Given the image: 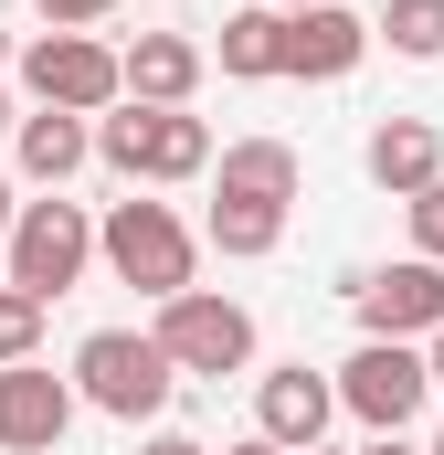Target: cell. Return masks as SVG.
Wrapping results in <instances>:
<instances>
[{"mask_svg":"<svg viewBox=\"0 0 444 455\" xmlns=\"http://www.w3.org/2000/svg\"><path fill=\"white\" fill-rule=\"evenodd\" d=\"M96 159L116 180H202L212 170V127L191 107H127L116 96V116H96Z\"/></svg>","mask_w":444,"mask_h":455,"instance_id":"cell-1","label":"cell"},{"mask_svg":"<svg viewBox=\"0 0 444 455\" xmlns=\"http://www.w3.org/2000/svg\"><path fill=\"white\" fill-rule=\"evenodd\" d=\"M96 254L116 265V286H138V297H180L191 265H202V243H191V223L170 202H116L96 223Z\"/></svg>","mask_w":444,"mask_h":455,"instance_id":"cell-2","label":"cell"},{"mask_svg":"<svg viewBox=\"0 0 444 455\" xmlns=\"http://www.w3.org/2000/svg\"><path fill=\"white\" fill-rule=\"evenodd\" d=\"M170 392H180V371L159 360L148 329H96V339L75 349V403H96V413H116V424H148Z\"/></svg>","mask_w":444,"mask_h":455,"instance_id":"cell-3","label":"cell"},{"mask_svg":"<svg viewBox=\"0 0 444 455\" xmlns=\"http://www.w3.org/2000/svg\"><path fill=\"white\" fill-rule=\"evenodd\" d=\"M85 265H96V223H85V202L43 191V202H21V212H11V286H21V297H43V307H53Z\"/></svg>","mask_w":444,"mask_h":455,"instance_id":"cell-4","label":"cell"},{"mask_svg":"<svg viewBox=\"0 0 444 455\" xmlns=\"http://www.w3.org/2000/svg\"><path fill=\"white\" fill-rule=\"evenodd\" d=\"M159 360L170 371H202V381H222V371H243L254 360V307H233V297H212V286H180V297H159Z\"/></svg>","mask_w":444,"mask_h":455,"instance_id":"cell-5","label":"cell"},{"mask_svg":"<svg viewBox=\"0 0 444 455\" xmlns=\"http://www.w3.org/2000/svg\"><path fill=\"white\" fill-rule=\"evenodd\" d=\"M338 413H360L370 435H413V413L434 403V381H424V349L413 339H360L349 360H338Z\"/></svg>","mask_w":444,"mask_h":455,"instance_id":"cell-6","label":"cell"},{"mask_svg":"<svg viewBox=\"0 0 444 455\" xmlns=\"http://www.w3.org/2000/svg\"><path fill=\"white\" fill-rule=\"evenodd\" d=\"M21 96L32 107H64V116H107L116 107V53L96 32H43L21 53Z\"/></svg>","mask_w":444,"mask_h":455,"instance_id":"cell-7","label":"cell"},{"mask_svg":"<svg viewBox=\"0 0 444 455\" xmlns=\"http://www.w3.org/2000/svg\"><path fill=\"white\" fill-rule=\"evenodd\" d=\"M349 307H360V329L370 339H434L444 329V265H370V275H349Z\"/></svg>","mask_w":444,"mask_h":455,"instance_id":"cell-8","label":"cell"},{"mask_svg":"<svg viewBox=\"0 0 444 455\" xmlns=\"http://www.w3.org/2000/svg\"><path fill=\"white\" fill-rule=\"evenodd\" d=\"M64 424H75V381L43 360H11L0 371V455H53Z\"/></svg>","mask_w":444,"mask_h":455,"instance_id":"cell-9","label":"cell"},{"mask_svg":"<svg viewBox=\"0 0 444 455\" xmlns=\"http://www.w3.org/2000/svg\"><path fill=\"white\" fill-rule=\"evenodd\" d=\"M329 413H338V392L307 371V360H286V371H265V381H254V435H265V445H286V455L318 445V435H329Z\"/></svg>","mask_w":444,"mask_h":455,"instance_id":"cell-10","label":"cell"},{"mask_svg":"<svg viewBox=\"0 0 444 455\" xmlns=\"http://www.w3.org/2000/svg\"><path fill=\"white\" fill-rule=\"evenodd\" d=\"M360 53H370V21H360V11H338V0L286 11V75H297V85H338Z\"/></svg>","mask_w":444,"mask_h":455,"instance_id":"cell-11","label":"cell"},{"mask_svg":"<svg viewBox=\"0 0 444 455\" xmlns=\"http://www.w3.org/2000/svg\"><path fill=\"white\" fill-rule=\"evenodd\" d=\"M202 43L191 32H138L127 53H116V96L127 107H191V85H202Z\"/></svg>","mask_w":444,"mask_h":455,"instance_id":"cell-12","label":"cell"},{"mask_svg":"<svg viewBox=\"0 0 444 455\" xmlns=\"http://www.w3.org/2000/svg\"><path fill=\"white\" fill-rule=\"evenodd\" d=\"M85 159H96V127H85V116H64V107L11 116V170H21L32 191H64V180H75Z\"/></svg>","mask_w":444,"mask_h":455,"instance_id":"cell-13","label":"cell"},{"mask_svg":"<svg viewBox=\"0 0 444 455\" xmlns=\"http://www.w3.org/2000/svg\"><path fill=\"white\" fill-rule=\"evenodd\" d=\"M360 159H370V180H381V191H402V202L444 180V138H434V116H381Z\"/></svg>","mask_w":444,"mask_h":455,"instance_id":"cell-14","label":"cell"},{"mask_svg":"<svg viewBox=\"0 0 444 455\" xmlns=\"http://www.w3.org/2000/svg\"><path fill=\"white\" fill-rule=\"evenodd\" d=\"M222 191H243V202H297V191H307V159H297L286 138H233V148H222Z\"/></svg>","mask_w":444,"mask_h":455,"instance_id":"cell-15","label":"cell"},{"mask_svg":"<svg viewBox=\"0 0 444 455\" xmlns=\"http://www.w3.org/2000/svg\"><path fill=\"white\" fill-rule=\"evenodd\" d=\"M222 75H233V85H265V75H286V11H265V0H254V11H222Z\"/></svg>","mask_w":444,"mask_h":455,"instance_id":"cell-16","label":"cell"},{"mask_svg":"<svg viewBox=\"0 0 444 455\" xmlns=\"http://www.w3.org/2000/svg\"><path fill=\"white\" fill-rule=\"evenodd\" d=\"M202 233H212V254L254 265V254H275V243H286V202H243V191H222Z\"/></svg>","mask_w":444,"mask_h":455,"instance_id":"cell-17","label":"cell"},{"mask_svg":"<svg viewBox=\"0 0 444 455\" xmlns=\"http://www.w3.org/2000/svg\"><path fill=\"white\" fill-rule=\"evenodd\" d=\"M370 43H392V53H413V64H434V53H444V0H381V21H370Z\"/></svg>","mask_w":444,"mask_h":455,"instance_id":"cell-18","label":"cell"},{"mask_svg":"<svg viewBox=\"0 0 444 455\" xmlns=\"http://www.w3.org/2000/svg\"><path fill=\"white\" fill-rule=\"evenodd\" d=\"M32 349H43V297L0 286V371H11V360H32Z\"/></svg>","mask_w":444,"mask_h":455,"instance_id":"cell-19","label":"cell"},{"mask_svg":"<svg viewBox=\"0 0 444 455\" xmlns=\"http://www.w3.org/2000/svg\"><path fill=\"white\" fill-rule=\"evenodd\" d=\"M413 254L444 265V180H434V191H413Z\"/></svg>","mask_w":444,"mask_h":455,"instance_id":"cell-20","label":"cell"},{"mask_svg":"<svg viewBox=\"0 0 444 455\" xmlns=\"http://www.w3.org/2000/svg\"><path fill=\"white\" fill-rule=\"evenodd\" d=\"M32 11H43V21H53V32H85V21H107L116 0H32Z\"/></svg>","mask_w":444,"mask_h":455,"instance_id":"cell-21","label":"cell"},{"mask_svg":"<svg viewBox=\"0 0 444 455\" xmlns=\"http://www.w3.org/2000/svg\"><path fill=\"white\" fill-rule=\"evenodd\" d=\"M138 455H212V445H202V435H148Z\"/></svg>","mask_w":444,"mask_h":455,"instance_id":"cell-22","label":"cell"},{"mask_svg":"<svg viewBox=\"0 0 444 455\" xmlns=\"http://www.w3.org/2000/svg\"><path fill=\"white\" fill-rule=\"evenodd\" d=\"M424 381H434V392H444V329H434V349H424Z\"/></svg>","mask_w":444,"mask_h":455,"instance_id":"cell-23","label":"cell"},{"mask_svg":"<svg viewBox=\"0 0 444 455\" xmlns=\"http://www.w3.org/2000/svg\"><path fill=\"white\" fill-rule=\"evenodd\" d=\"M360 455H413V445H402V435H370V445H360Z\"/></svg>","mask_w":444,"mask_h":455,"instance_id":"cell-24","label":"cell"},{"mask_svg":"<svg viewBox=\"0 0 444 455\" xmlns=\"http://www.w3.org/2000/svg\"><path fill=\"white\" fill-rule=\"evenodd\" d=\"M222 455H286V445H265V435H243V445H222Z\"/></svg>","mask_w":444,"mask_h":455,"instance_id":"cell-25","label":"cell"},{"mask_svg":"<svg viewBox=\"0 0 444 455\" xmlns=\"http://www.w3.org/2000/svg\"><path fill=\"white\" fill-rule=\"evenodd\" d=\"M11 212H21V202H11V170H0V233H11Z\"/></svg>","mask_w":444,"mask_h":455,"instance_id":"cell-26","label":"cell"},{"mask_svg":"<svg viewBox=\"0 0 444 455\" xmlns=\"http://www.w3.org/2000/svg\"><path fill=\"white\" fill-rule=\"evenodd\" d=\"M265 11H307V0H265Z\"/></svg>","mask_w":444,"mask_h":455,"instance_id":"cell-27","label":"cell"},{"mask_svg":"<svg viewBox=\"0 0 444 455\" xmlns=\"http://www.w3.org/2000/svg\"><path fill=\"white\" fill-rule=\"evenodd\" d=\"M0 138H11V96H0Z\"/></svg>","mask_w":444,"mask_h":455,"instance_id":"cell-28","label":"cell"},{"mask_svg":"<svg viewBox=\"0 0 444 455\" xmlns=\"http://www.w3.org/2000/svg\"><path fill=\"white\" fill-rule=\"evenodd\" d=\"M0 64H11V32H0Z\"/></svg>","mask_w":444,"mask_h":455,"instance_id":"cell-29","label":"cell"},{"mask_svg":"<svg viewBox=\"0 0 444 455\" xmlns=\"http://www.w3.org/2000/svg\"><path fill=\"white\" fill-rule=\"evenodd\" d=\"M424 455H444V435H434V445H424Z\"/></svg>","mask_w":444,"mask_h":455,"instance_id":"cell-30","label":"cell"},{"mask_svg":"<svg viewBox=\"0 0 444 455\" xmlns=\"http://www.w3.org/2000/svg\"><path fill=\"white\" fill-rule=\"evenodd\" d=\"M307 455H329V445H307Z\"/></svg>","mask_w":444,"mask_h":455,"instance_id":"cell-31","label":"cell"}]
</instances>
